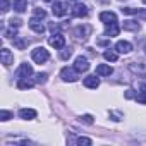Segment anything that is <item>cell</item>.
Returning <instances> with one entry per match:
<instances>
[{
    "label": "cell",
    "mask_w": 146,
    "mask_h": 146,
    "mask_svg": "<svg viewBox=\"0 0 146 146\" xmlns=\"http://www.w3.org/2000/svg\"><path fill=\"white\" fill-rule=\"evenodd\" d=\"M31 58H33L36 64H45V62L50 58V53H48L46 48H43V46H36V48L31 52Z\"/></svg>",
    "instance_id": "6da1fadb"
},
{
    "label": "cell",
    "mask_w": 146,
    "mask_h": 146,
    "mask_svg": "<svg viewBox=\"0 0 146 146\" xmlns=\"http://www.w3.org/2000/svg\"><path fill=\"white\" fill-rule=\"evenodd\" d=\"M60 78L65 83H74V81H78V70L76 69H70V67H64L60 70Z\"/></svg>",
    "instance_id": "7a4b0ae2"
},
{
    "label": "cell",
    "mask_w": 146,
    "mask_h": 146,
    "mask_svg": "<svg viewBox=\"0 0 146 146\" xmlns=\"http://www.w3.org/2000/svg\"><path fill=\"white\" fill-rule=\"evenodd\" d=\"M48 45L53 46V48H64V45H65V38H64V35H60V33H53V35L48 38Z\"/></svg>",
    "instance_id": "3957f363"
},
{
    "label": "cell",
    "mask_w": 146,
    "mask_h": 146,
    "mask_svg": "<svg viewBox=\"0 0 146 146\" xmlns=\"http://www.w3.org/2000/svg\"><path fill=\"white\" fill-rule=\"evenodd\" d=\"M52 14H53L55 17H64V16L67 14V5H65L64 2H53V5H52Z\"/></svg>",
    "instance_id": "277c9868"
},
{
    "label": "cell",
    "mask_w": 146,
    "mask_h": 146,
    "mask_svg": "<svg viewBox=\"0 0 146 146\" xmlns=\"http://www.w3.org/2000/svg\"><path fill=\"white\" fill-rule=\"evenodd\" d=\"M74 69H76L78 72H86V70L90 69L88 58H86V57H83V55L76 57V60H74Z\"/></svg>",
    "instance_id": "5b68a950"
},
{
    "label": "cell",
    "mask_w": 146,
    "mask_h": 146,
    "mask_svg": "<svg viewBox=\"0 0 146 146\" xmlns=\"http://www.w3.org/2000/svg\"><path fill=\"white\" fill-rule=\"evenodd\" d=\"M29 28H31L35 33H38V35L45 33V29H46V28H45V24H43L38 17H31V19H29Z\"/></svg>",
    "instance_id": "8992f818"
},
{
    "label": "cell",
    "mask_w": 146,
    "mask_h": 146,
    "mask_svg": "<svg viewBox=\"0 0 146 146\" xmlns=\"http://www.w3.org/2000/svg\"><path fill=\"white\" fill-rule=\"evenodd\" d=\"M100 21H102L105 26H107V24H113V23H117V16H115V12L105 11V12L100 14Z\"/></svg>",
    "instance_id": "52a82bcc"
},
{
    "label": "cell",
    "mask_w": 146,
    "mask_h": 146,
    "mask_svg": "<svg viewBox=\"0 0 146 146\" xmlns=\"http://www.w3.org/2000/svg\"><path fill=\"white\" fill-rule=\"evenodd\" d=\"M33 74V67L31 64H21L19 70H17V79H23V78H29Z\"/></svg>",
    "instance_id": "ba28073f"
},
{
    "label": "cell",
    "mask_w": 146,
    "mask_h": 146,
    "mask_svg": "<svg viewBox=\"0 0 146 146\" xmlns=\"http://www.w3.org/2000/svg\"><path fill=\"white\" fill-rule=\"evenodd\" d=\"M83 84H84L86 88H90V90H96V88L100 86V79H98L96 76H86V78L83 79Z\"/></svg>",
    "instance_id": "9c48e42d"
},
{
    "label": "cell",
    "mask_w": 146,
    "mask_h": 146,
    "mask_svg": "<svg viewBox=\"0 0 146 146\" xmlns=\"http://www.w3.org/2000/svg\"><path fill=\"white\" fill-rule=\"evenodd\" d=\"M115 50H117L119 53H131V50H132V45H131L129 41H124V40H120V41H117V45H115Z\"/></svg>",
    "instance_id": "30bf717a"
},
{
    "label": "cell",
    "mask_w": 146,
    "mask_h": 146,
    "mask_svg": "<svg viewBox=\"0 0 146 146\" xmlns=\"http://www.w3.org/2000/svg\"><path fill=\"white\" fill-rule=\"evenodd\" d=\"M72 16H74V17H86V16H88V9H86V5L76 4L74 7H72Z\"/></svg>",
    "instance_id": "8fae6325"
},
{
    "label": "cell",
    "mask_w": 146,
    "mask_h": 146,
    "mask_svg": "<svg viewBox=\"0 0 146 146\" xmlns=\"http://www.w3.org/2000/svg\"><path fill=\"white\" fill-rule=\"evenodd\" d=\"M0 55H2V64H4L5 67H9V65L14 62V55H12V53H11V50H7V48H2Z\"/></svg>",
    "instance_id": "7c38bea8"
},
{
    "label": "cell",
    "mask_w": 146,
    "mask_h": 146,
    "mask_svg": "<svg viewBox=\"0 0 146 146\" xmlns=\"http://www.w3.org/2000/svg\"><path fill=\"white\" fill-rule=\"evenodd\" d=\"M112 72H113V69H112L110 65H107V64H100V65H96V74H98V76H102V78L110 76Z\"/></svg>",
    "instance_id": "4fadbf2b"
},
{
    "label": "cell",
    "mask_w": 146,
    "mask_h": 146,
    "mask_svg": "<svg viewBox=\"0 0 146 146\" xmlns=\"http://www.w3.org/2000/svg\"><path fill=\"white\" fill-rule=\"evenodd\" d=\"M119 31H120V28H119L117 23H113V24H107V28H105V36H108V38L117 36Z\"/></svg>",
    "instance_id": "5bb4252c"
},
{
    "label": "cell",
    "mask_w": 146,
    "mask_h": 146,
    "mask_svg": "<svg viewBox=\"0 0 146 146\" xmlns=\"http://www.w3.org/2000/svg\"><path fill=\"white\" fill-rule=\"evenodd\" d=\"M19 117L24 119V120H31V119L36 117V110H33V108H21L19 110Z\"/></svg>",
    "instance_id": "9a60e30c"
},
{
    "label": "cell",
    "mask_w": 146,
    "mask_h": 146,
    "mask_svg": "<svg viewBox=\"0 0 146 146\" xmlns=\"http://www.w3.org/2000/svg\"><path fill=\"white\" fill-rule=\"evenodd\" d=\"M12 7L16 12H24L28 9V2L26 0H12Z\"/></svg>",
    "instance_id": "2e32d148"
},
{
    "label": "cell",
    "mask_w": 146,
    "mask_h": 146,
    "mask_svg": "<svg viewBox=\"0 0 146 146\" xmlns=\"http://www.w3.org/2000/svg\"><path fill=\"white\" fill-rule=\"evenodd\" d=\"M122 28H124L125 31H137L141 26H139V23H137V21H131V19H127V21H124Z\"/></svg>",
    "instance_id": "e0dca14e"
},
{
    "label": "cell",
    "mask_w": 146,
    "mask_h": 146,
    "mask_svg": "<svg viewBox=\"0 0 146 146\" xmlns=\"http://www.w3.org/2000/svg\"><path fill=\"white\" fill-rule=\"evenodd\" d=\"M35 83H36V81H29V79L23 78V79L17 81V88H19V90H31V88L35 86Z\"/></svg>",
    "instance_id": "ac0fdd59"
},
{
    "label": "cell",
    "mask_w": 146,
    "mask_h": 146,
    "mask_svg": "<svg viewBox=\"0 0 146 146\" xmlns=\"http://www.w3.org/2000/svg\"><path fill=\"white\" fill-rule=\"evenodd\" d=\"M122 11V14H127V16H137V14H141V16H146V12H143L141 9H134V7H122L120 9Z\"/></svg>",
    "instance_id": "d6986e66"
},
{
    "label": "cell",
    "mask_w": 146,
    "mask_h": 146,
    "mask_svg": "<svg viewBox=\"0 0 146 146\" xmlns=\"http://www.w3.org/2000/svg\"><path fill=\"white\" fill-rule=\"evenodd\" d=\"M136 100H137L139 103L146 105V84H143V86L139 88V91H137V95H136Z\"/></svg>",
    "instance_id": "ffe728a7"
},
{
    "label": "cell",
    "mask_w": 146,
    "mask_h": 146,
    "mask_svg": "<svg viewBox=\"0 0 146 146\" xmlns=\"http://www.w3.org/2000/svg\"><path fill=\"white\" fill-rule=\"evenodd\" d=\"M14 46H16L17 50H24V48L28 46V41H26L24 38H21V36H14Z\"/></svg>",
    "instance_id": "44dd1931"
},
{
    "label": "cell",
    "mask_w": 146,
    "mask_h": 146,
    "mask_svg": "<svg viewBox=\"0 0 146 146\" xmlns=\"http://www.w3.org/2000/svg\"><path fill=\"white\" fill-rule=\"evenodd\" d=\"M103 57H105V60H108V62H117L119 53H117V52H113V50H107V52L103 53Z\"/></svg>",
    "instance_id": "7402d4cb"
},
{
    "label": "cell",
    "mask_w": 146,
    "mask_h": 146,
    "mask_svg": "<svg viewBox=\"0 0 146 146\" xmlns=\"http://www.w3.org/2000/svg\"><path fill=\"white\" fill-rule=\"evenodd\" d=\"M46 78H48L46 72H38V74H36V83L45 84V83H46Z\"/></svg>",
    "instance_id": "603a6c76"
},
{
    "label": "cell",
    "mask_w": 146,
    "mask_h": 146,
    "mask_svg": "<svg viewBox=\"0 0 146 146\" xmlns=\"http://www.w3.org/2000/svg\"><path fill=\"white\" fill-rule=\"evenodd\" d=\"M70 55H72V50L70 48H62V52H60V58L62 60H67Z\"/></svg>",
    "instance_id": "cb8c5ba5"
},
{
    "label": "cell",
    "mask_w": 146,
    "mask_h": 146,
    "mask_svg": "<svg viewBox=\"0 0 146 146\" xmlns=\"http://www.w3.org/2000/svg\"><path fill=\"white\" fill-rule=\"evenodd\" d=\"M76 143H78L79 146H83V144H84V146H90L93 141H91L90 137H83V136H81V137H78V141H76Z\"/></svg>",
    "instance_id": "d4e9b609"
},
{
    "label": "cell",
    "mask_w": 146,
    "mask_h": 146,
    "mask_svg": "<svg viewBox=\"0 0 146 146\" xmlns=\"http://www.w3.org/2000/svg\"><path fill=\"white\" fill-rule=\"evenodd\" d=\"M35 17H38V19H45V17H46V12H45L43 9H40V7H36V9H35Z\"/></svg>",
    "instance_id": "484cf974"
},
{
    "label": "cell",
    "mask_w": 146,
    "mask_h": 146,
    "mask_svg": "<svg viewBox=\"0 0 146 146\" xmlns=\"http://www.w3.org/2000/svg\"><path fill=\"white\" fill-rule=\"evenodd\" d=\"M9 119H12V113L11 112H7V110H2V112H0V120H9Z\"/></svg>",
    "instance_id": "4316f807"
},
{
    "label": "cell",
    "mask_w": 146,
    "mask_h": 146,
    "mask_svg": "<svg viewBox=\"0 0 146 146\" xmlns=\"http://www.w3.org/2000/svg\"><path fill=\"white\" fill-rule=\"evenodd\" d=\"M81 122H84V124L91 125V124H93V117H91L90 113H86V115H83V117H81Z\"/></svg>",
    "instance_id": "83f0119b"
},
{
    "label": "cell",
    "mask_w": 146,
    "mask_h": 146,
    "mask_svg": "<svg viewBox=\"0 0 146 146\" xmlns=\"http://www.w3.org/2000/svg\"><path fill=\"white\" fill-rule=\"evenodd\" d=\"M9 24H11V28H19V26H21V21H19V19H11Z\"/></svg>",
    "instance_id": "f1b7e54d"
},
{
    "label": "cell",
    "mask_w": 146,
    "mask_h": 146,
    "mask_svg": "<svg viewBox=\"0 0 146 146\" xmlns=\"http://www.w3.org/2000/svg\"><path fill=\"white\" fill-rule=\"evenodd\" d=\"M11 5H12V4H9V2H7V0H2V12H7Z\"/></svg>",
    "instance_id": "f546056e"
},
{
    "label": "cell",
    "mask_w": 146,
    "mask_h": 146,
    "mask_svg": "<svg viewBox=\"0 0 146 146\" xmlns=\"http://www.w3.org/2000/svg\"><path fill=\"white\" fill-rule=\"evenodd\" d=\"M125 98H136L134 90H127V91H125Z\"/></svg>",
    "instance_id": "4dcf8cb0"
},
{
    "label": "cell",
    "mask_w": 146,
    "mask_h": 146,
    "mask_svg": "<svg viewBox=\"0 0 146 146\" xmlns=\"http://www.w3.org/2000/svg\"><path fill=\"white\" fill-rule=\"evenodd\" d=\"M100 2H108V0H100Z\"/></svg>",
    "instance_id": "1f68e13d"
},
{
    "label": "cell",
    "mask_w": 146,
    "mask_h": 146,
    "mask_svg": "<svg viewBox=\"0 0 146 146\" xmlns=\"http://www.w3.org/2000/svg\"><path fill=\"white\" fill-rule=\"evenodd\" d=\"M45 2H53V0H45Z\"/></svg>",
    "instance_id": "d6a6232c"
},
{
    "label": "cell",
    "mask_w": 146,
    "mask_h": 146,
    "mask_svg": "<svg viewBox=\"0 0 146 146\" xmlns=\"http://www.w3.org/2000/svg\"><path fill=\"white\" fill-rule=\"evenodd\" d=\"M70 2H78V0H70Z\"/></svg>",
    "instance_id": "836d02e7"
},
{
    "label": "cell",
    "mask_w": 146,
    "mask_h": 146,
    "mask_svg": "<svg viewBox=\"0 0 146 146\" xmlns=\"http://www.w3.org/2000/svg\"><path fill=\"white\" fill-rule=\"evenodd\" d=\"M144 52H146V45H144Z\"/></svg>",
    "instance_id": "e575fe53"
},
{
    "label": "cell",
    "mask_w": 146,
    "mask_h": 146,
    "mask_svg": "<svg viewBox=\"0 0 146 146\" xmlns=\"http://www.w3.org/2000/svg\"><path fill=\"white\" fill-rule=\"evenodd\" d=\"M143 2H144V4H146V0H143Z\"/></svg>",
    "instance_id": "d590c367"
}]
</instances>
